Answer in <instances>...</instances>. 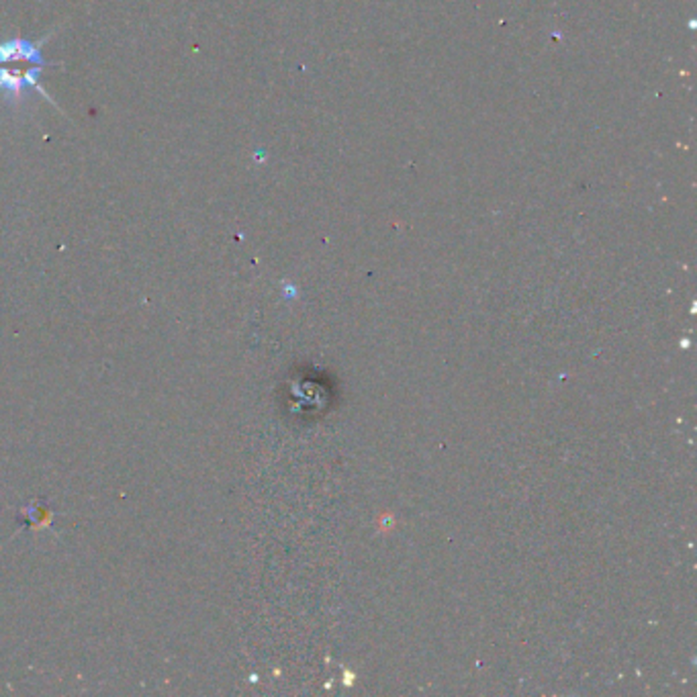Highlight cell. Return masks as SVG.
I'll use <instances>...</instances> for the list:
<instances>
[{
    "label": "cell",
    "mask_w": 697,
    "mask_h": 697,
    "mask_svg": "<svg viewBox=\"0 0 697 697\" xmlns=\"http://www.w3.org/2000/svg\"><path fill=\"white\" fill-rule=\"evenodd\" d=\"M41 43H31L25 39H13L6 43H0V62H11V59H29L37 68H46V59H43L39 51Z\"/></svg>",
    "instance_id": "7a4b0ae2"
},
{
    "label": "cell",
    "mask_w": 697,
    "mask_h": 697,
    "mask_svg": "<svg viewBox=\"0 0 697 697\" xmlns=\"http://www.w3.org/2000/svg\"><path fill=\"white\" fill-rule=\"evenodd\" d=\"M43 68H33L29 72H8L0 70V90L6 92L8 102H16L25 99V92L29 89H37V76L41 74Z\"/></svg>",
    "instance_id": "6da1fadb"
}]
</instances>
